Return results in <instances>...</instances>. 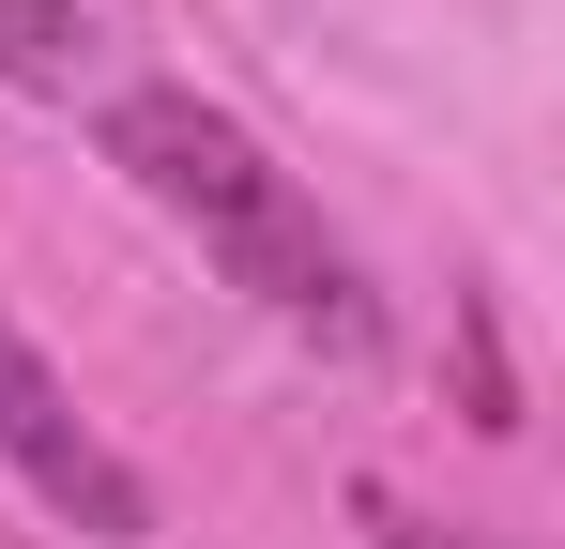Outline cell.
<instances>
[{
  "mask_svg": "<svg viewBox=\"0 0 565 549\" xmlns=\"http://www.w3.org/2000/svg\"><path fill=\"white\" fill-rule=\"evenodd\" d=\"M0 62L31 92H77V0H0Z\"/></svg>",
  "mask_w": 565,
  "mask_h": 549,
  "instance_id": "obj_3",
  "label": "cell"
},
{
  "mask_svg": "<svg viewBox=\"0 0 565 549\" xmlns=\"http://www.w3.org/2000/svg\"><path fill=\"white\" fill-rule=\"evenodd\" d=\"M0 473H15L46 519H77L93 549H138V535H153V488L107 458V428L62 397V366L31 352L15 321H0Z\"/></svg>",
  "mask_w": 565,
  "mask_h": 549,
  "instance_id": "obj_2",
  "label": "cell"
},
{
  "mask_svg": "<svg viewBox=\"0 0 565 549\" xmlns=\"http://www.w3.org/2000/svg\"><path fill=\"white\" fill-rule=\"evenodd\" d=\"M367 535H382V549H473V535H428L413 504H367Z\"/></svg>",
  "mask_w": 565,
  "mask_h": 549,
  "instance_id": "obj_4",
  "label": "cell"
},
{
  "mask_svg": "<svg viewBox=\"0 0 565 549\" xmlns=\"http://www.w3.org/2000/svg\"><path fill=\"white\" fill-rule=\"evenodd\" d=\"M107 169L138 183L260 321H290L306 352H337V366L382 352V305H367V274H352V245L306 214V183L230 107H199V92H107Z\"/></svg>",
  "mask_w": 565,
  "mask_h": 549,
  "instance_id": "obj_1",
  "label": "cell"
}]
</instances>
